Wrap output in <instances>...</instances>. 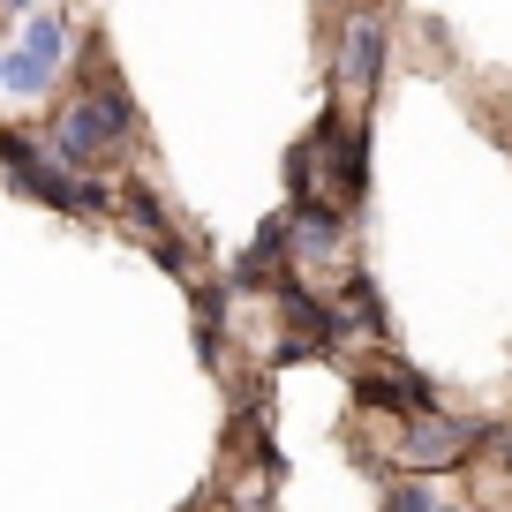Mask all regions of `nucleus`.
<instances>
[{
  "label": "nucleus",
  "mask_w": 512,
  "mask_h": 512,
  "mask_svg": "<svg viewBox=\"0 0 512 512\" xmlns=\"http://www.w3.org/2000/svg\"><path fill=\"white\" fill-rule=\"evenodd\" d=\"M46 144H53V159H61L68 174H106V166L136 144V98L121 91V76H106L98 61L83 68V83L46 121Z\"/></svg>",
  "instance_id": "1"
},
{
  "label": "nucleus",
  "mask_w": 512,
  "mask_h": 512,
  "mask_svg": "<svg viewBox=\"0 0 512 512\" xmlns=\"http://www.w3.org/2000/svg\"><path fill=\"white\" fill-rule=\"evenodd\" d=\"M0 174L16 181L23 196L68 211V219H113V196H121L106 174H68V166L53 159L46 128H0Z\"/></svg>",
  "instance_id": "2"
},
{
  "label": "nucleus",
  "mask_w": 512,
  "mask_h": 512,
  "mask_svg": "<svg viewBox=\"0 0 512 512\" xmlns=\"http://www.w3.org/2000/svg\"><path fill=\"white\" fill-rule=\"evenodd\" d=\"M384 53H392V23L377 8H347L339 23V46H332V106L347 113H369L377 106V83H384Z\"/></svg>",
  "instance_id": "3"
},
{
  "label": "nucleus",
  "mask_w": 512,
  "mask_h": 512,
  "mask_svg": "<svg viewBox=\"0 0 512 512\" xmlns=\"http://www.w3.org/2000/svg\"><path fill=\"white\" fill-rule=\"evenodd\" d=\"M68 53H76L68 23L53 16V8H31V16H23V38L8 46V76H0V91H8V98H46L53 83L68 76Z\"/></svg>",
  "instance_id": "4"
},
{
  "label": "nucleus",
  "mask_w": 512,
  "mask_h": 512,
  "mask_svg": "<svg viewBox=\"0 0 512 512\" xmlns=\"http://www.w3.org/2000/svg\"><path fill=\"white\" fill-rule=\"evenodd\" d=\"M475 445H482L475 422H452V415H437V407H422V415H407V430H400V467H415V475L460 467Z\"/></svg>",
  "instance_id": "5"
},
{
  "label": "nucleus",
  "mask_w": 512,
  "mask_h": 512,
  "mask_svg": "<svg viewBox=\"0 0 512 512\" xmlns=\"http://www.w3.org/2000/svg\"><path fill=\"white\" fill-rule=\"evenodd\" d=\"M347 249V211L332 196H294L287 211V264H324Z\"/></svg>",
  "instance_id": "6"
},
{
  "label": "nucleus",
  "mask_w": 512,
  "mask_h": 512,
  "mask_svg": "<svg viewBox=\"0 0 512 512\" xmlns=\"http://www.w3.org/2000/svg\"><path fill=\"white\" fill-rule=\"evenodd\" d=\"M354 392H362L369 407H384V415H422V407H437L430 400V377L407 369V362H369L362 377H354Z\"/></svg>",
  "instance_id": "7"
},
{
  "label": "nucleus",
  "mask_w": 512,
  "mask_h": 512,
  "mask_svg": "<svg viewBox=\"0 0 512 512\" xmlns=\"http://www.w3.org/2000/svg\"><path fill=\"white\" fill-rule=\"evenodd\" d=\"M384 512H452V505H437L422 482H392V490H384Z\"/></svg>",
  "instance_id": "8"
},
{
  "label": "nucleus",
  "mask_w": 512,
  "mask_h": 512,
  "mask_svg": "<svg viewBox=\"0 0 512 512\" xmlns=\"http://www.w3.org/2000/svg\"><path fill=\"white\" fill-rule=\"evenodd\" d=\"M8 8H23V16H31V8H38V0H8Z\"/></svg>",
  "instance_id": "9"
},
{
  "label": "nucleus",
  "mask_w": 512,
  "mask_h": 512,
  "mask_svg": "<svg viewBox=\"0 0 512 512\" xmlns=\"http://www.w3.org/2000/svg\"><path fill=\"white\" fill-rule=\"evenodd\" d=\"M0 76H8V38H0Z\"/></svg>",
  "instance_id": "10"
}]
</instances>
